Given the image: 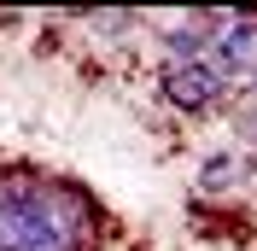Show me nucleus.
<instances>
[{
    "mask_svg": "<svg viewBox=\"0 0 257 251\" xmlns=\"http://www.w3.org/2000/svg\"><path fill=\"white\" fill-rule=\"evenodd\" d=\"M164 99L176 111H210V105H222L228 94H234V82L216 70L210 59H193V64H170L164 70Z\"/></svg>",
    "mask_w": 257,
    "mask_h": 251,
    "instance_id": "nucleus-1",
    "label": "nucleus"
},
{
    "mask_svg": "<svg viewBox=\"0 0 257 251\" xmlns=\"http://www.w3.org/2000/svg\"><path fill=\"white\" fill-rule=\"evenodd\" d=\"M240 152H210L205 164H199V193H234L240 187Z\"/></svg>",
    "mask_w": 257,
    "mask_h": 251,
    "instance_id": "nucleus-2",
    "label": "nucleus"
}]
</instances>
